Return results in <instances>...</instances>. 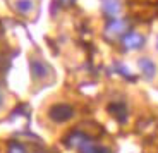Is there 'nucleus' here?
Listing matches in <instances>:
<instances>
[{"label":"nucleus","mask_w":158,"mask_h":153,"mask_svg":"<svg viewBox=\"0 0 158 153\" xmlns=\"http://www.w3.org/2000/svg\"><path fill=\"white\" fill-rule=\"evenodd\" d=\"M74 107L69 103H55L48 108V119L55 124H64L74 117Z\"/></svg>","instance_id":"nucleus-1"},{"label":"nucleus","mask_w":158,"mask_h":153,"mask_svg":"<svg viewBox=\"0 0 158 153\" xmlns=\"http://www.w3.org/2000/svg\"><path fill=\"white\" fill-rule=\"evenodd\" d=\"M29 69H31V78L35 79V81H41V79H45L50 74V67H48L41 59H36V57H33V59L29 60Z\"/></svg>","instance_id":"nucleus-2"},{"label":"nucleus","mask_w":158,"mask_h":153,"mask_svg":"<svg viewBox=\"0 0 158 153\" xmlns=\"http://www.w3.org/2000/svg\"><path fill=\"white\" fill-rule=\"evenodd\" d=\"M144 45V36L136 31H129L122 35V47L126 50H138Z\"/></svg>","instance_id":"nucleus-3"},{"label":"nucleus","mask_w":158,"mask_h":153,"mask_svg":"<svg viewBox=\"0 0 158 153\" xmlns=\"http://www.w3.org/2000/svg\"><path fill=\"white\" fill-rule=\"evenodd\" d=\"M138 67L146 79H153L155 74H156V66H155V62L150 57H141V59L138 60Z\"/></svg>","instance_id":"nucleus-4"},{"label":"nucleus","mask_w":158,"mask_h":153,"mask_svg":"<svg viewBox=\"0 0 158 153\" xmlns=\"http://www.w3.org/2000/svg\"><path fill=\"white\" fill-rule=\"evenodd\" d=\"M127 29V23L122 19H114L112 23L107 24V28H105V35L110 36V38H114V36H118V35H124Z\"/></svg>","instance_id":"nucleus-5"},{"label":"nucleus","mask_w":158,"mask_h":153,"mask_svg":"<svg viewBox=\"0 0 158 153\" xmlns=\"http://www.w3.org/2000/svg\"><path fill=\"white\" fill-rule=\"evenodd\" d=\"M102 7H103V12L112 19H117V16L122 11L120 0H102Z\"/></svg>","instance_id":"nucleus-6"},{"label":"nucleus","mask_w":158,"mask_h":153,"mask_svg":"<svg viewBox=\"0 0 158 153\" xmlns=\"http://www.w3.org/2000/svg\"><path fill=\"white\" fill-rule=\"evenodd\" d=\"M89 138L86 136L84 133H81V131H74V133H71L67 136V139H65V145L69 146V148H76V150H79L81 146L84 145V143L88 141Z\"/></svg>","instance_id":"nucleus-7"},{"label":"nucleus","mask_w":158,"mask_h":153,"mask_svg":"<svg viewBox=\"0 0 158 153\" xmlns=\"http://www.w3.org/2000/svg\"><path fill=\"white\" fill-rule=\"evenodd\" d=\"M108 110H110V114L115 115V117H117L120 122H126L127 112H126V107H124L122 103H112V105L108 107Z\"/></svg>","instance_id":"nucleus-8"},{"label":"nucleus","mask_w":158,"mask_h":153,"mask_svg":"<svg viewBox=\"0 0 158 153\" xmlns=\"http://www.w3.org/2000/svg\"><path fill=\"white\" fill-rule=\"evenodd\" d=\"M16 9L21 14H29L35 9V4L33 0H16Z\"/></svg>","instance_id":"nucleus-9"},{"label":"nucleus","mask_w":158,"mask_h":153,"mask_svg":"<svg viewBox=\"0 0 158 153\" xmlns=\"http://www.w3.org/2000/svg\"><path fill=\"white\" fill-rule=\"evenodd\" d=\"M7 153H26V150H24V146L19 145V143H10Z\"/></svg>","instance_id":"nucleus-10"},{"label":"nucleus","mask_w":158,"mask_h":153,"mask_svg":"<svg viewBox=\"0 0 158 153\" xmlns=\"http://www.w3.org/2000/svg\"><path fill=\"white\" fill-rule=\"evenodd\" d=\"M2 105H4V95L0 93V107H2Z\"/></svg>","instance_id":"nucleus-11"},{"label":"nucleus","mask_w":158,"mask_h":153,"mask_svg":"<svg viewBox=\"0 0 158 153\" xmlns=\"http://www.w3.org/2000/svg\"><path fill=\"white\" fill-rule=\"evenodd\" d=\"M0 35H2V24H0Z\"/></svg>","instance_id":"nucleus-12"}]
</instances>
